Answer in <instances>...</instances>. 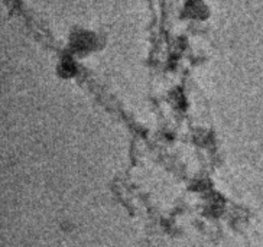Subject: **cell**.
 I'll return each instance as SVG.
<instances>
[{"instance_id":"6da1fadb","label":"cell","mask_w":263,"mask_h":247,"mask_svg":"<svg viewBox=\"0 0 263 247\" xmlns=\"http://www.w3.org/2000/svg\"><path fill=\"white\" fill-rule=\"evenodd\" d=\"M93 45H94V36L91 33H88V32H81V33H78L75 36L72 47H75L77 49L86 51V49H88Z\"/></svg>"},{"instance_id":"7a4b0ae2","label":"cell","mask_w":263,"mask_h":247,"mask_svg":"<svg viewBox=\"0 0 263 247\" xmlns=\"http://www.w3.org/2000/svg\"><path fill=\"white\" fill-rule=\"evenodd\" d=\"M206 12H207V9H206L204 3L201 0H191L187 4V13L191 17H198L200 19V17L204 16Z\"/></svg>"}]
</instances>
